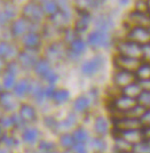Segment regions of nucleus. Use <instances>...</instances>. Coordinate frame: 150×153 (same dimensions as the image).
<instances>
[{
  "label": "nucleus",
  "mask_w": 150,
  "mask_h": 153,
  "mask_svg": "<svg viewBox=\"0 0 150 153\" xmlns=\"http://www.w3.org/2000/svg\"><path fill=\"white\" fill-rule=\"evenodd\" d=\"M130 19L134 24H137V26L146 27V29H148L150 26V15L148 13H141L135 10L131 13Z\"/></svg>",
  "instance_id": "4468645a"
},
{
  "label": "nucleus",
  "mask_w": 150,
  "mask_h": 153,
  "mask_svg": "<svg viewBox=\"0 0 150 153\" xmlns=\"http://www.w3.org/2000/svg\"><path fill=\"white\" fill-rule=\"evenodd\" d=\"M29 93L34 97V100L37 102H43V100L45 98V88H43V86L38 82H31L30 83V89Z\"/></svg>",
  "instance_id": "aec40b11"
},
{
  "label": "nucleus",
  "mask_w": 150,
  "mask_h": 153,
  "mask_svg": "<svg viewBox=\"0 0 150 153\" xmlns=\"http://www.w3.org/2000/svg\"><path fill=\"white\" fill-rule=\"evenodd\" d=\"M63 153H71V152H70V151H64Z\"/></svg>",
  "instance_id": "bf43d9fd"
},
{
  "label": "nucleus",
  "mask_w": 150,
  "mask_h": 153,
  "mask_svg": "<svg viewBox=\"0 0 150 153\" xmlns=\"http://www.w3.org/2000/svg\"><path fill=\"white\" fill-rule=\"evenodd\" d=\"M95 25L98 27V30H102V31H108L110 30L111 27L113 26V23L108 16H100L98 19H96V23Z\"/></svg>",
  "instance_id": "cd10ccee"
},
{
  "label": "nucleus",
  "mask_w": 150,
  "mask_h": 153,
  "mask_svg": "<svg viewBox=\"0 0 150 153\" xmlns=\"http://www.w3.org/2000/svg\"><path fill=\"white\" fill-rule=\"evenodd\" d=\"M15 53V48L6 41H0V57H12Z\"/></svg>",
  "instance_id": "7c9ffc66"
},
{
  "label": "nucleus",
  "mask_w": 150,
  "mask_h": 153,
  "mask_svg": "<svg viewBox=\"0 0 150 153\" xmlns=\"http://www.w3.org/2000/svg\"><path fill=\"white\" fill-rule=\"evenodd\" d=\"M137 81H148L150 80V63H142L137 72L134 73Z\"/></svg>",
  "instance_id": "4be33fe9"
},
{
  "label": "nucleus",
  "mask_w": 150,
  "mask_h": 153,
  "mask_svg": "<svg viewBox=\"0 0 150 153\" xmlns=\"http://www.w3.org/2000/svg\"><path fill=\"white\" fill-rule=\"evenodd\" d=\"M23 19H25L30 23H39L44 17V9L41 4L38 2H29L23 7Z\"/></svg>",
  "instance_id": "f03ea898"
},
{
  "label": "nucleus",
  "mask_w": 150,
  "mask_h": 153,
  "mask_svg": "<svg viewBox=\"0 0 150 153\" xmlns=\"http://www.w3.org/2000/svg\"><path fill=\"white\" fill-rule=\"evenodd\" d=\"M6 68H7V65H6V62H5L4 57H0V72L4 71Z\"/></svg>",
  "instance_id": "5fc2aeb1"
},
{
  "label": "nucleus",
  "mask_w": 150,
  "mask_h": 153,
  "mask_svg": "<svg viewBox=\"0 0 150 153\" xmlns=\"http://www.w3.org/2000/svg\"><path fill=\"white\" fill-rule=\"evenodd\" d=\"M4 142H5V144H6L7 146H14V145L17 144V142H16V140L14 137H7V136H5Z\"/></svg>",
  "instance_id": "3c124183"
},
{
  "label": "nucleus",
  "mask_w": 150,
  "mask_h": 153,
  "mask_svg": "<svg viewBox=\"0 0 150 153\" xmlns=\"http://www.w3.org/2000/svg\"><path fill=\"white\" fill-rule=\"evenodd\" d=\"M139 104L146 106H149L150 105V91H142V94L139 96V98L137 100Z\"/></svg>",
  "instance_id": "ea45409f"
},
{
  "label": "nucleus",
  "mask_w": 150,
  "mask_h": 153,
  "mask_svg": "<svg viewBox=\"0 0 150 153\" xmlns=\"http://www.w3.org/2000/svg\"><path fill=\"white\" fill-rule=\"evenodd\" d=\"M69 97H70V93H69V90L60 89V90H56V91L54 93V95H53L52 98L55 101V102L57 103V104H61V103L66 102V101L69 100Z\"/></svg>",
  "instance_id": "473e14b6"
},
{
  "label": "nucleus",
  "mask_w": 150,
  "mask_h": 153,
  "mask_svg": "<svg viewBox=\"0 0 150 153\" xmlns=\"http://www.w3.org/2000/svg\"><path fill=\"white\" fill-rule=\"evenodd\" d=\"M0 153H7V151L6 150H1V149H0Z\"/></svg>",
  "instance_id": "13d9d810"
},
{
  "label": "nucleus",
  "mask_w": 150,
  "mask_h": 153,
  "mask_svg": "<svg viewBox=\"0 0 150 153\" xmlns=\"http://www.w3.org/2000/svg\"><path fill=\"white\" fill-rule=\"evenodd\" d=\"M4 12H5V14L7 15L8 19H12L16 15V8L12 4H7L6 6H5V8H4Z\"/></svg>",
  "instance_id": "a19ab883"
},
{
  "label": "nucleus",
  "mask_w": 150,
  "mask_h": 153,
  "mask_svg": "<svg viewBox=\"0 0 150 153\" xmlns=\"http://www.w3.org/2000/svg\"><path fill=\"white\" fill-rule=\"evenodd\" d=\"M55 91H56V90L54 88V85H49L47 88H45V96L46 97H53Z\"/></svg>",
  "instance_id": "8fccbe9b"
},
{
  "label": "nucleus",
  "mask_w": 150,
  "mask_h": 153,
  "mask_svg": "<svg viewBox=\"0 0 150 153\" xmlns=\"http://www.w3.org/2000/svg\"><path fill=\"white\" fill-rule=\"evenodd\" d=\"M45 121H46V126H48V127L52 128V129L53 128L55 129L57 126H60V123L55 121V119H54V118H49V117H48V118H46L45 119Z\"/></svg>",
  "instance_id": "09e8293b"
},
{
  "label": "nucleus",
  "mask_w": 150,
  "mask_h": 153,
  "mask_svg": "<svg viewBox=\"0 0 150 153\" xmlns=\"http://www.w3.org/2000/svg\"><path fill=\"white\" fill-rule=\"evenodd\" d=\"M116 130L124 131V130H132V129H141L142 122L139 119H133V118H120V119H115L113 120Z\"/></svg>",
  "instance_id": "423d86ee"
},
{
  "label": "nucleus",
  "mask_w": 150,
  "mask_h": 153,
  "mask_svg": "<svg viewBox=\"0 0 150 153\" xmlns=\"http://www.w3.org/2000/svg\"><path fill=\"white\" fill-rule=\"evenodd\" d=\"M5 133L2 131V129H1V127H0V140H4V138H5Z\"/></svg>",
  "instance_id": "6e6d98bb"
},
{
  "label": "nucleus",
  "mask_w": 150,
  "mask_h": 153,
  "mask_svg": "<svg viewBox=\"0 0 150 153\" xmlns=\"http://www.w3.org/2000/svg\"><path fill=\"white\" fill-rule=\"evenodd\" d=\"M6 72L7 73H10V74L16 76L17 72H19V64L16 63V62H10L9 64H7Z\"/></svg>",
  "instance_id": "c03bdc74"
},
{
  "label": "nucleus",
  "mask_w": 150,
  "mask_h": 153,
  "mask_svg": "<svg viewBox=\"0 0 150 153\" xmlns=\"http://www.w3.org/2000/svg\"><path fill=\"white\" fill-rule=\"evenodd\" d=\"M135 74L128 72V71H118L113 76V82L117 85L118 87L125 88L130 83L135 82Z\"/></svg>",
  "instance_id": "9d476101"
},
{
  "label": "nucleus",
  "mask_w": 150,
  "mask_h": 153,
  "mask_svg": "<svg viewBox=\"0 0 150 153\" xmlns=\"http://www.w3.org/2000/svg\"><path fill=\"white\" fill-rule=\"evenodd\" d=\"M44 79H45L49 85H54V83L59 80V76H57V73H55V72L52 70V71H49V72L44 76Z\"/></svg>",
  "instance_id": "79ce46f5"
},
{
  "label": "nucleus",
  "mask_w": 150,
  "mask_h": 153,
  "mask_svg": "<svg viewBox=\"0 0 150 153\" xmlns=\"http://www.w3.org/2000/svg\"><path fill=\"white\" fill-rule=\"evenodd\" d=\"M76 121H77L76 114H75V113H70L63 121L60 123V126H61V127H64V128H71L72 126L76 123Z\"/></svg>",
  "instance_id": "4c0bfd02"
},
{
  "label": "nucleus",
  "mask_w": 150,
  "mask_h": 153,
  "mask_svg": "<svg viewBox=\"0 0 150 153\" xmlns=\"http://www.w3.org/2000/svg\"><path fill=\"white\" fill-rule=\"evenodd\" d=\"M103 65V58L101 55H98L93 57L90 61H86L85 63L81 65V72L86 76H92L96 73Z\"/></svg>",
  "instance_id": "6e6552de"
},
{
  "label": "nucleus",
  "mask_w": 150,
  "mask_h": 153,
  "mask_svg": "<svg viewBox=\"0 0 150 153\" xmlns=\"http://www.w3.org/2000/svg\"><path fill=\"white\" fill-rule=\"evenodd\" d=\"M29 89H30V83L28 80L23 79V80H20L19 82L15 85L14 87V94L19 97H22L24 96L26 93H29Z\"/></svg>",
  "instance_id": "a878e982"
},
{
  "label": "nucleus",
  "mask_w": 150,
  "mask_h": 153,
  "mask_svg": "<svg viewBox=\"0 0 150 153\" xmlns=\"http://www.w3.org/2000/svg\"><path fill=\"white\" fill-rule=\"evenodd\" d=\"M38 136H39L38 129H36V128H26L25 130L23 131V134H22V138L25 143L32 144V143H34L36 140H38Z\"/></svg>",
  "instance_id": "393cba45"
},
{
  "label": "nucleus",
  "mask_w": 150,
  "mask_h": 153,
  "mask_svg": "<svg viewBox=\"0 0 150 153\" xmlns=\"http://www.w3.org/2000/svg\"><path fill=\"white\" fill-rule=\"evenodd\" d=\"M47 56L49 59L57 61L63 57V47L61 44H53L47 49Z\"/></svg>",
  "instance_id": "412c9836"
},
{
  "label": "nucleus",
  "mask_w": 150,
  "mask_h": 153,
  "mask_svg": "<svg viewBox=\"0 0 150 153\" xmlns=\"http://www.w3.org/2000/svg\"><path fill=\"white\" fill-rule=\"evenodd\" d=\"M88 106H90V98L84 95L77 97L73 103V108L77 112H84L88 108Z\"/></svg>",
  "instance_id": "b1692460"
},
{
  "label": "nucleus",
  "mask_w": 150,
  "mask_h": 153,
  "mask_svg": "<svg viewBox=\"0 0 150 153\" xmlns=\"http://www.w3.org/2000/svg\"><path fill=\"white\" fill-rule=\"evenodd\" d=\"M137 104V100H133V98H130V97H127V96H120V97H118L116 98L115 101H113V106L117 108L118 111H120V112H127V111H130L131 108H133L135 105Z\"/></svg>",
  "instance_id": "f8f14e48"
},
{
  "label": "nucleus",
  "mask_w": 150,
  "mask_h": 153,
  "mask_svg": "<svg viewBox=\"0 0 150 153\" xmlns=\"http://www.w3.org/2000/svg\"><path fill=\"white\" fill-rule=\"evenodd\" d=\"M34 153H56L55 151H53V152H43V151H37V152H34Z\"/></svg>",
  "instance_id": "4d7b16f0"
},
{
  "label": "nucleus",
  "mask_w": 150,
  "mask_h": 153,
  "mask_svg": "<svg viewBox=\"0 0 150 153\" xmlns=\"http://www.w3.org/2000/svg\"><path fill=\"white\" fill-rule=\"evenodd\" d=\"M143 57L150 59V44L143 46Z\"/></svg>",
  "instance_id": "603ef678"
},
{
  "label": "nucleus",
  "mask_w": 150,
  "mask_h": 153,
  "mask_svg": "<svg viewBox=\"0 0 150 153\" xmlns=\"http://www.w3.org/2000/svg\"><path fill=\"white\" fill-rule=\"evenodd\" d=\"M76 31H72V30H66L65 31V36H64V39L66 41H69L70 44H71L73 40H76Z\"/></svg>",
  "instance_id": "49530a36"
},
{
  "label": "nucleus",
  "mask_w": 150,
  "mask_h": 153,
  "mask_svg": "<svg viewBox=\"0 0 150 153\" xmlns=\"http://www.w3.org/2000/svg\"><path fill=\"white\" fill-rule=\"evenodd\" d=\"M79 14H80V19L76 22V25H75V31L77 33L86 31L90 25V19H91V15L87 10H80Z\"/></svg>",
  "instance_id": "a211bd4d"
},
{
  "label": "nucleus",
  "mask_w": 150,
  "mask_h": 153,
  "mask_svg": "<svg viewBox=\"0 0 150 153\" xmlns=\"http://www.w3.org/2000/svg\"><path fill=\"white\" fill-rule=\"evenodd\" d=\"M15 76L14 74H10V73H7L4 76V87L6 89H10V88H14L15 87Z\"/></svg>",
  "instance_id": "e433bc0d"
},
{
  "label": "nucleus",
  "mask_w": 150,
  "mask_h": 153,
  "mask_svg": "<svg viewBox=\"0 0 150 153\" xmlns=\"http://www.w3.org/2000/svg\"><path fill=\"white\" fill-rule=\"evenodd\" d=\"M86 49V42L80 38H77L70 44V54L73 56L81 55Z\"/></svg>",
  "instance_id": "5701e85b"
},
{
  "label": "nucleus",
  "mask_w": 150,
  "mask_h": 153,
  "mask_svg": "<svg viewBox=\"0 0 150 153\" xmlns=\"http://www.w3.org/2000/svg\"><path fill=\"white\" fill-rule=\"evenodd\" d=\"M142 88L140 86V83L135 81V82L130 83L128 86H126L125 88H123V95L127 96L130 98H133V100H137L139 96L142 94Z\"/></svg>",
  "instance_id": "f3484780"
},
{
  "label": "nucleus",
  "mask_w": 150,
  "mask_h": 153,
  "mask_svg": "<svg viewBox=\"0 0 150 153\" xmlns=\"http://www.w3.org/2000/svg\"><path fill=\"white\" fill-rule=\"evenodd\" d=\"M37 62H38L37 55H36L33 49H25L19 54V63L24 69L34 68Z\"/></svg>",
  "instance_id": "1a4fd4ad"
},
{
  "label": "nucleus",
  "mask_w": 150,
  "mask_h": 153,
  "mask_svg": "<svg viewBox=\"0 0 150 153\" xmlns=\"http://www.w3.org/2000/svg\"><path fill=\"white\" fill-rule=\"evenodd\" d=\"M72 149H73V151L76 153H87L85 143H76Z\"/></svg>",
  "instance_id": "a18cd8bd"
},
{
  "label": "nucleus",
  "mask_w": 150,
  "mask_h": 153,
  "mask_svg": "<svg viewBox=\"0 0 150 153\" xmlns=\"http://www.w3.org/2000/svg\"><path fill=\"white\" fill-rule=\"evenodd\" d=\"M73 140L76 143H86V140L88 138V135L83 128H78L75 133H73Z\"/></svg>",
  "instance_id": "72a5a7b5"
},
{
  "label": "nucleus",
  "mask_w": 150,
  "mask_h": 153,
  "mask_svg": "<svg viewBox=\"0 0 150 153\" xmlns=\"http://www.w3.org/2000/svg\"><path fill=\"white\" fill-rule=\"evenodd\" d=\"M110 33L108 31H102V30H94L88 34L87 42L88 45L98 48V47H108L110 45Z\"/></svg>",
  "instance_id": "7ed1b4c3"
},
{
  "label": "nucleus",
  "mask_w": 150,
  "mask_h": 153,
  "mask_svg": "<svg viewBox=\"0 0 150 153\" xmlns=\"http://www.w3.org/2000/svg\"><path fill=\"white\" fill-rule=\"evenodd\" d=\"M113 63L117 66L119 71H128L132 73H135L139 66L141 65V59H137V58H131L126 57L123 55H118L113 59Z\"/></svg>",
  "instance_id": "20e7f679"
},
{
  "label": "nucleus",
  "mask_w": 150,
  "mask_h": 153,
  "mask_svg": "<svg viewBox=\"0 0 150 153\" xmlns=\"http://www.w3.org/2000/svg\"><path fill=\"white\" fill-rule=\"evenodd\" d=\"M55 150V144L48 140H41L39 143V151L43 152H53Z\"/></svg>",
  "instance_id": "58836bf2"
},
{
  "label": "nucleus",
  "mask_w": 150,
  "mask_h": 153,
  "mask_svg": "<svg viewBox=\"0 0 150 153\" xmlns=\"http://www.w3.org/2000/svg\"><path fill=\"white\" fill-rule=\"evenodd\" d=\"M41 44V38H40L38 32H28L23 37V45L25 46L26 49H33L37 51V48Z\"/></svg>",
  "instance_id": "ddd939ff"
},
{
  "label": "nucleus",
  "mask_w": 150,
  "mask_h": 153,
  "mask_svg": "<svg viewBox=\"0 0 150 153\" xmlns=\"http://www.w3.org/2000/svg\"><path fill=\"white\" fill-rule=\"evenodd\" d=\"M20 117L24 122H33L37 119V113L34 108L29 104H22L20 108Z\"/></svg>",
  "instance_id": "2eb2a0df"
},
{
  "label": "nucleus",
  "mask_w": 150,
  "mask_h": 153,
  "mask_svg": "<svg viewBox=\"0 0 150 153\" xmlns=\"http://www.w3.org/2000/svg\"><path fill=\"white\" fill-rule=\"evenodd\" d=\"M0 117H1V113H0ZM0 119H1V118H0Z\"/></svg>",
  "instance_id": "680f3d73"
},
{
  "label": "nucleus",
  "mask_w": 150,
  "mask_h": 153,
  "mask_svg": "<svg viewBox=\"0 0 150 153\" xmlns=\"http://www.w3.org/2000/svg\"><path fill=\"white\" fill-rule=\"evenodd\" d=\"M12 120L14 122V126H16V127H21V126H23V119L20 117V114H13L12 115Z\"/></svg>",
  "instance_id": "de8ad7c7"
},
{
  "label": "nucleus",
  "mask_w": 150,
  "mask_h": 153,
  "mask_svg": "<svg viewBox=\"0 0 150 153\" xmlns=\"http://www.w3.org/2000/svg\"><path fill=\"white\" fill-rule=\"evenodd\" d=\"M41 7L44 9V12L48 15L53 16L54 14H56L60 10L59 8V2L56 1H51V0H46V1H43L41 2Z\"/></svg>",
  "instance_id": "bb28decb"
},
{
  "label": "nucleus",
  "mask_w": 150,
  "mask_h": 153,
  "mask_svg": "<svg viewBox=\"0 0 150 153\" xmlns=\"http://www.w3.org/2000/svg\"><path fill=\"white\" fill-rule=\"evenodd\" d=\"M131 153H132V152H131Z\"/></svg>",
  "instance_id": "e2e57ef3"
},
{
  "label": "nucleus",
  "mask_w": 150,
  "mask_h": 153,
  "mask_svg": "<svg viewBox=\"0 0 150 153\" xmlns=\"http://www.w3.org/2000/svg\"><path fill=\"white\" fill-rule=\"evenodd\" d=\"M1 93H2V89H1V86H0V94H1Z\"/></svg>",
  "instance_id": "052dcab7"
},
{
  "label": "nucleus",
  "mask_w": 150,
  "mask_h": 153,
  "mask_svg": "<svg viewBox=\"0 0 150 153\" xmlns=\"http://www.w3.org/2000/svg\"><path fill=\"white\" fill-rule=\"evenodd\" d=\"M30 26L31 23L28 22L25 19L21 17L14 21L12 24V33L14 37H20V36H25L28 32H30Z\"/></svg>",
  "instance_id": "9b49d317"
},
{
  "label": "nucleus",
  "mask_w": 150,
  "mask_h": 153,
  "mask_svg": "<svg viewBox=\"0 0 150 153\" xmlns=\"http://www.w3.org/2000/svg\"><path fill=\"white\" fill-rule=\"evenodd\" d=\"M117 48L119 55L131 58H137V59H141L143 57V46L135 41H132V40L120 41L118 44Z\"/></svg>",
  "instance_id": "f257e3e1"
},
{
  "label": "nucleus",
  "mask_w": 150,
  "mask_h": 153,
  "mask_svg": "<svg viewBox=\"0 0 150 153\" xmlns=\"http://www.w3.org/2000/svg\"><path fill=\"white\" fill-rule=\"evenodd\" d=\"M60 142L62 144V146H64L65 149H70L73 147V145L76 144V142L73 140V136L70 134H63L60 138Z\"/></svg>",
  "instance_id": "f704fd0d"
},
{
  "label": "nucleus",
  "mask_w": 150,
  "mask_h": 153,
  "mask_svg": "<svg viewBox=\"0 0 150 153\" xmlns=\"http://www.w3.org/2000/svg\"><path fill=\"white\" fill-rule=\"evenodd\" d=\"M0 126L5 129L8 128H12L14 126V122L12 120V117H5V118H1L0 119Z\"/></svg>",
  "instance_id": "37998d69"
},
{
  "label": "nucleus",
  "mask_w": 150,
  "mask_h": 153,
  "mask_svg": "<svg viewBox=\"0 0 150 153\" xmlns=\"http://www.w3.org/2000/svg\"><path fill=\"white\" fill-rule=\"evenodd\" d=\"M8 19H9L7 17V15L5 14V12H4V10H2V12H0V25L5 24Z\"/></svg>",
  "instance_id": "864d4df0"
},
{
  "label": "nucleus",
  "mask_w": 150,
  "mask_h": 153,
  "mask_svg": "<svg viewBox=\"0 0 150 153\" xmlns=\"http://www.w3.org/2000/svg\"><path fill=\"white\" fill-rule=\"evenodd\" d=\"M146 111H147V108H144L143 105H141V104H139V103H137L134 108H131L130 111H127L125 114L127 115L128 118H133V119H140V118H142V117L144 115Z\"/></svg>",
  "instance_id": "c85d7f7f"
},
{
  "label": "nucleus",
  "mask_w": 150,
  "mask_h": 153,
  "mask_svg": "<svg viewBox=\"0 0 150 153\" xmlns=\"http://www.w3.org/2000/svg\"><path fill=\"white\" fill-rule=\"evenodd\" d=\"M91 145L95 151H99V152H103L107 147V144L102 138H94L92 140Z\"/></svg>",
  "instance_id": "c9c22d12"
},
{
  "label": "nucleus",
  "mask_w": 150,
  "mask_h": 153,
  "mask_svg": "<svg viewBox=\"0 0 150 153\" xmlns=\"http://www.w3.org/2000/svg\"><path fill=\"white\" fill-rule=\"evenodd\" d=\"M33 69H34V72H36L38 76H43V78H44L49 71H52L49 61H48L47 58H40V59H38V62L36 63Z\"/></svg>",
  "instance_id": "6ab92c4d"
},
{
  "label": "nucleus",
  "mask_w": 150,
  "mask_h": 153,
  "mask_svg": "<svg viewBox=\"0 0 150 153\" xmlns=\"http://www.w3.org/2000/svg\"><path fill=\"white\" fill-rule=\"evenodd\" d=\"M0 104L6 111H12L16 108V101L14 98V95L9 91H2L0 94Z\"/></svg>",
  "instance_id": "dca6fc26"
},
{
  "label": "nucleus",
  "mask_w": 150,
  "mask_h": 153,
  "mask_svg": "<svg viewBox=\"0 0 150 153\" xmlns=\"http://www.w3.org/2000/svg\"><path fill=\"white\" fill-rule=\"evenodd\" d=\"M52 17V21L53 23H54V25L57 26V27H62V26H64L66 23H68V21H69V17L66 16V15H64V14L62 13L61 10H59L56 14H54L53 16H51Z\"/></svg>",
  "instance_id": "2f4dec72"
},
{
  "label": "nucleus",
  "mask_w": 150,
  "mask_h": 153,
  "mask_svg": "<svg viewBox=\"0 0 150 153\" xmlns=\"http://www.w3.org/2000/svg\"><path fill=\"white\" fill-rule=\"evenodd\" d=\"M94 128H95V131L100 136H103V135L107 134L108 133V122L105 120V118H103V117H98L96 120H95Z\"/></svg>",
  "instance_id": "c756f323"
},
{
  "label": "nucleus",
  "mask_w": 150,
  "mask_h": 153,
  "mask_svg": "<svg viewBox=\"0 0 150 153\" xmlns=\"http://www.w3.org/2000/svg\"><path fill=\"white\" fill-rule=\"evenodd\" d=\"M113 131H117V137L124 138L125 140L131 143L133 146L137 144H140L141 142L144 140L142 129H132V130H124V131H119V130L115 129Z\"/></svg>",
  "instance_id": "0eeeda50"
},
{
  "label": "nucleus",
  "mask_w": 150,
  "mask_h": 153,
  "mask_svg": "<svg viewBox=\"0 0 150 153\" xmlns=\"http://www.w3.org/2000/svg\"><path fill=\"white\" fill-rule=\"evenodd\" d=\"M128 38L132 41H135V42H137V44H140V45L142 46L150 44V30L149 29H146V27L135 26L128 33Z\"/></svg>",
  "instance_id": "39448f33"
}]
</instances>
